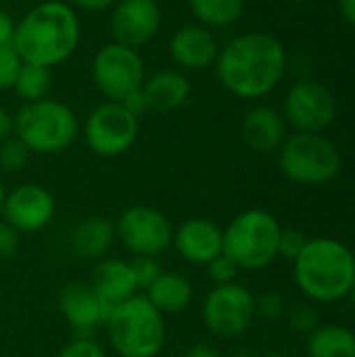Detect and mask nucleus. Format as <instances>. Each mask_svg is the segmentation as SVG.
<instances>
[{
	"label": "nucleus",
	"instance_id": "cd10ccee",
	"mask_svg": "<svg viewBox=\"0 0 355 357\" xmlns=\"http://www.w3.org/2000/svg\"><path fill=\"white\" fill-rule=\"evenodd\" d=\"M130 261H132V268H134V274L142 293L163 274L159 257H132Z\"/></svg>",
	"mask_w": 355,
	"mask_h": 357
},
{
	"label": "nucleus",
	"instance_id": "c9c22d12",
	"mask_svg": "<svg viewBox=\"0 0 355 357\" xmlns=\"http://www.w3.org/2000/svg\"><path fill=\"white\" fill-rule=\"evenodd\" d=\"M117 0H67V4L71 8H80V10H86V13H103V10H109L113 8Z\"/></svg>",
	"mask_w": 355,
	"mask_h": 357
},
{
	"label": "nucleus",
	"instance_id": "5701e85b",
	"mask_svg": "<svg viewBox=\"0 0 355 357\" xmlns=\"http://www.w3.org/2000/svg\"><path fill=\"white\" fill-rule=\"evenodd\" d=\"M305 349L310 357H355V333L339 324L318 326Z\"/></svg>",
	"mask_w": 355,
	"mask_h": 357
},
{
	"label": "nucleus",
	"instance_id": "473e14b6",
	"mask_svg": "<svg viewBox=\"0 0 355 357\" xmlns=\"http://www.w3.org/2000/svg\"><path fill=\"white\" fill-rule=\"evenodd\" d=\"M205 268L209 270V278L213 280V284H230V282H236V276L241 272L239 266L230 257H226L224 253L218 255L213 261H209Z\"/></svg>",
	"mask_w": 355,
	"mask_h": 357
},
{
	"label": "nucleus",
	"instance_id": "39448f33",
	"mask_svg": "<svg viewBox=\"0 0 355 357\" xmlns=\"http://www.w3.org/2000/svg\"><path fill=\"white\" fill-rule=\"evenodd\" d=\"M15 136L29 153L59 155L77 140L80 119L69 105L50 96L36 102H23L15 113Z\"/></svg>",
	"mask_w": 355,
	"mask_h": 357
},
{
	"label": "nucleus",
	"instance_id": "20e7f679",
	"mask_svg": "<svg viewBox=\"0 0 355 357\" xmlns=\"http://www.w3.org/2000/svg\"><path fill=\"white\" fill-rule=\"evenodd\" d=\"M103 328L119 357H157L167 341L165 316L142 293L109 310Z\"/></svg>",
	"mask_w": 355,
	"mask_h": 357
},
{
	"label": "nucleus",
	"instance_id": "a878e982",
	"mask_svg": "<svg viewBox=\"0 0 355 357\" xmlns=\"http://www.w3.org/2000/svg\"><path fill=\"white\" fill-rule=\"evenodd\" d=\"M29 157H31L29 149L17 136H10L8 140L0 142V172L17 174L25 169V165L29 163Z\"/></svg>",
	"mask_w": 355,
	"mask_h": 357
},
{
	"label": "nucleus",
	"instance_id": "9d476101",
	"mask_svg": "<svg viewBox=\"0 0 355 357\" xmlns=\"http://www.w3.org/2000/svg\"><path fill=\"white\" fill-rule=\"evenodd\" d=\"M205 328L218 339H239L255 320V295L239 284H216L201 307Z\"/></svg>",
	"mask_w": 355,
	"mask_h": 357
},
{
	"label": "nucleus",
	"instance_id": "dca6fc26",
	"mask_svg": "<svg viewBox=\"0 0 355 357\" xmlns=\"http://www.w3.org/2000/svg\"><path fill=\"white\" fill-rule=\"evenodd\" d=\"M169 54L172 61L180 67V71H201L216 65L220 44L213 29L199 23H190L174 31L169 40Z\"/></svg>",
	"mask_w": 355,
	"mask_h": 357
},
{
	"label": "nucleus",
	"instance_id": "ddd939ff",
	"mask_svg": "<svg viewBox=\"0 0 355 357\" xmlns=\"http://www.w3.org/2000/svg\"><path fill=\"white\" fill-rule=\"evenodd\" d=\"M56 213V201L52 192L36 182H25L6 190L2 220L8 222L19 234H33L52 222Z\"/></svg>",
	"mask_w": 355,
	"mask_h": 357
},
{
	"label": "nucleus",
	"instance_id": "7ed1b4c3",
	"mask_svg": "<svg viewBox=\"0 0 355 357\" xmlns=\"http://www.w3.org/2000/svg\"><path fill=\"white\" fill-rule=\"evenodd\" d=\"M299 291L314 303H335L349 297L355 280L354 251L328 236L308 241L303 253L293 261Z\"/></svg>",
	"mask_w": 355,
	"mask_h": 357
},
{
	"label": "nucleus",
	"instance_id": "72a5a7b5",
	"mask_svg": "<svg viewBox=\"0 0 355 357\" xmlns=\"http://www.w3.org/2000/svg\"><path fill=\"white\" fill-rule=\"evenodd\" d=\"M19 232L0 218V259H8L19 251Z\"/></svg>",
	"mask_w": 355,
	"mask_h": 357
},
{
	"label": "nucleus",
	"instance_id": "58836bf2",
	"mask_svg": "<svg viewBox=\"0 0 355 357\" xmlns=\"http://www.w3.org/2000/svg\"><path fill=\"white\" fill-rule=\"evenodd\" d=\"M339 10L343 19L355 29V0H339Z\"/></svg>",
	"mask_w": 355,
	"mask_h": 357
},
{
	"label": "nucleus",
	"instance_id": "f03ea898",
	"mask_svg": "<svg viewBox=\"0 0 355 357\" xmlns=\"http://www.w3.org/2000/svg\"><path fill=\"white\" fill-rule=\"evenodd\" d=\"M82 40L75 8L63 0H40L17 23L13 48L21 63L56 67L71 59Z\"/></svg>",
	"mask_w": 355,
	"mask_h": 357
},
{
	"label": "nucleus",
	"instance_id": "c756f323",
	"mask_svg": "<svg viewBox=\"0 0 355 357\" xmlns=\"http://www.w3.org/2000/svg\"><path fill=\"white\" fill-rule=\"evenodd\" d=\"M308 241L310 238H305V234L299 230H293V228L282 230L280 238H278V257H282L287 261H295L303 253Z\"/></svg>",
	"mask_w": 355,
	"mask_h": 357
},
{
	"label": "nucleus",
	"instance_id": "79ce46f5",
	"mask_svg": "<svg viewBox=\"0 0 355 357\" xmlns=\"http://www.w3.org/2000/svg\"><path fill=\"white\" fill-rule=\"evenodd\" d=\"M349 297H352V301H354V305H355V280H354V287H352V293H349Z\"/></svg>",
	"mask_w": 355,
	"mask_h": 357
},
{
	"label": "nucleus",
	"instance_id": "f8f14e48",
	"mask_svg": "<svg viewBox=\"0 0 355 357\" xmlns=\"http://www.w3.org/2000/svg\"><path fill=\"white\" fill-rule=\"evenodd\" d=\"M337 117L335 94L320 82H297L285 98V119L299 132L320 134Z\"/></svg>",
	"mask_w": 355,
	"mask_h": 357
},
{
	"label": "nucleus",
	"instance_id": "2f4dec72",
	"mask_svg": "<svg viewBox=\"0 0 355 357\" xmlns=\"http://www.w3.org/2000/svg\"><path fill=\"white\" fill-rule=\"evenodd\" d=\"M289 322L291 328L299 335H312L318 326H320V318L318 312L312 305H297L289 312Z\"/></svg>",
	"mask_w": 355,
	"mask_h": 357
},
{
	"label": "nucleus",
	"instance_id": "c03bdc74",
	"mask_svg": "<svg viewBox=\"0 0 355 357\" xmlns=\"http://www.w3.org/2000/svg\"><path fill=\"white\" fill-rule=\"evenodd\" d=\"M354 199H355V186H354Z\"/></svg>",
	"mask_w": 355,
	"mask_h": 357
},
{
	"label": "nucleus",
	"instance_id": "aec40b11",
	"mask_svg": "<svg viewBox=\"0 0 355 357\" xmlns=\"http://www.w3.org/2000/svg\"><path fill=\"white\" fill-rule=\"evenodd\" d=\"M142 92L146 96L151 111L172 113V111L182 109L188 102L192 86H190V79L184 75V71L163 69L144 79Z\"/></svg>",
	"mask_w": 355,
	"mask_h": 357
},
{
	"label": "nucleus",
	"instance_id": "412c9836",
	"mask_svg": "<svg viewBox=\"0 0 355 357\" xmlns=\"http://www.w3.org/2000/svg\"><path fill=\"white\" fill-rule=\"evenodd\" d=\"M117 243L115 238V222L103 215L84 218L71 234V249L77 257L88 261H98L107 257L111 247Z\"/></svg>",
	"mask_w": 355,
	"mask_h": 357
},
{
	"label": "nucleus",
	"instance_id": "e433bc0d",
	"mask_svg": "<svg viewBox=\"0 0 355 357\" xmlns=\"http://www.w3.org/2000/svg\"><path fill=\"white\" fill-rule=\"evenodd\" d=\"M15 136V115L0 105V142Z\"/></svg>",
	"mask_w": 355,
	"mask_h": 357
},
{
	"label": "nucleus",
	"instance_id": "a211bd4d",
	"mask_svg": "<svg viewBox=\"0 0 355 357\" xmlns=\"http://www.w3.org/2000/svg\"><path fill=\"white\" fill-rule=\"evenodd\" d=\"M94 293L103 301V305L113 310L115 305L140 295V287L132 268V261L119 259V257H103L96 261L92 280H90Z\"/></svg>",
	"mask_w": 355,
	"mask_h": 357
},
{
	"label": "nucleus",
	"instance_id": "7c9ffc66",
	"mask_svg": "<svg viewBox=\"0 0 355 357\" xmlns=\"http://www.w3.org/2000/svg\"><path fill=\"white\" fill-rule=\"evenodd\" d=\"M21 59L13 46H0V92L13 90L15 77L19 73Z\"/></svg>",
	"mask_w": 355,
	"mask_h": 357
},
{
	"label": "nucleus",
	"instance_id": "2eb2a0df",
	"mask_svg": "<svg viewBox=\"0 0 355 357\" xmlns=\"http://www.w3.org/2000/svg\"><path fill=\"white\" fill-rule=\"evenodd\" d=\"M224 232L207 218H188L174 228L172 249L180 259L192 266H207L222 255Z\"/></svg>",
	"mask_w": 355,
	"mask_h": 357
},
{
	"label": "nucleus",
	"instance_id": "c85d7f7f",
	"mask_svg": "<svg viewBox=\"0 0 355 357\" xmlns=\"http://www.w3.org/2000/svg\"><path fill=\"white\" fill-rule=\"evenodd\" d=\"M287 314V301L280 293H264L262 297H255V316L264 320H280Z\"/></svg>",
	"mask_w": 355,
	"mask_h": 357
},
{
	"label": "nucleus",
	"instance_id": "1a4fd4ad",
	"mask_svg": "<svg viewBox=\"0 0 355 357\" xmlns=\"http://www.w3.org/2000/svg\"><path fill=\"white\" fill-rule=\"evenodd\" d=\"M138 134L140 119L115 100H105L94 107L84 126L88 149L103 159L128 153L138 140Z\"/></svg>",
	"mask_w": 355,
	"mask_h": 357
},
{
	"label": "nucleus",
	"instance_id": "4c0bfd02",
	"mask_svg": "<svg viewBox=\"0 0 355 357\" xmlns=\"http://www.w3.org/2000/svg\"><path fill=\"white\" fill-rule=\"evenodd\" d=\"M184 357H222L220 351L209 345V343H195L192 347H188V351L184 354Z\"/></svg>",
	"mask_w": 355,
	"mask_h": 357
},
{
	"label": "nucleus",
	"instance_id": "4468645a",
	"mask_svg": "<svg viewBox=\"0 0 355 357\" xmlns=\"http://www.w3.org/2000/svg\"><path fill=\"white\" fill-rule=\"evenodd\" d=\"M161 29V8L157 0H117L111 8L109 31L113 42L130 48L149 44Z\"/></svg>",
	"mask_w": 355,
	"mask_h": 357
},
{
	"label": "nucleus",
	"instance_id": "ea45409f",
	"mask_svg": "<svg viewBox=\"0 0 355 357\" xmlns=\"http://www.w3.org/2000/svg\"><path fill=\"white\" fill-rule=\"evenodd\" d=\"M4 197H6V188L0 180V218H2V207H4Z\"/></svg>",
	"mask_w": 355,
	"mask_h": 357
},
{
	"label": "nucleus",
	"instance_id": "f3484780",
	"mask_svg": "<svg viewBox=\"0 0 355 357\" xmlns=\"http://www.w3.org/2000/svg\"><path fill=\"white\" fill-rule=\"evenodd\" d=\"M59 310L65 322L77 335L86 337H92V333L100 328L107 318V307L94 293L92 284L84 280H71L63 284L59 293Z\"/></svg>",
	"mask_w": 355,
	"mask_h": 357
},
{
	"label": "nucleus",
	"instance_id": "f257e3e1",
	"mask_svg": "<svg viewBox=\"0 0 355 357\" xmlns=\"http://www.w3.org/2000/svg\"><path fill=\"white\" fill-rule=\"evenodd\" d=\"M218 82L232 96L253 100L270 94L285 77L287 50L266 31H247L220 48L216 61Z\"/></svg>",
	"mask_w": 355,
	"mask_h": 357
},
{
	"label": "nucleus",
	"instance_id": "37998d69",
	"mask_svg": "<svg viewBox=\"0 0 355 357\" xmlns=\"http://www.w3.org/2000/svg\"><path fill=\"white\" fill-rule=\"evenodd\" d=\"M293 2H310V0H293Z\"/></svg>",
	"mask_w": 355,
	"mask_h": 357
},
{
	"label": "nucleus",
	"instance_id": "393cba45",
	"mask_svg": "<svg viewBox=\"0 0 355 357\" xmlns=\"http://www.w3.org/2000/svg\"><path fill=\"white\" fill-rule=\"evenodd\" d=\"M50 88H52V69L31 63H21L13 90L23 102H36L48 98Z\"/></svg>",
	"mask_w": 355,
	"mask_h": 357
},
{
	"label": "nucleus",
	"instance_id": "f704fd0d",
	"mask_svg": "<svg viewBox=\"0 0 355 357\" xmlns=\"http://www.w3.org/2000/svg\"><path fill=\"white\" fill-rule=\"evenodd\" d=\"M17 21L6 8H0V46H13Z\"/></svg>",
	"mask_w": 355,
	"mask_h": 357
},
{
	"label": "nucleus",
	"instance_id": "4be33fe9",
	"mask_svg": "<svg viewBox=\"0 0 355 357\" xmlns=\"http://www.w3.org/2000/svg\"><path fill=\"white\" fill-rule=\"evenodd\" d=\"M155 310H159L163 316H176L182 314L195 297L192 282L178 272H165L142 293Z\"/></svg>",
	"mask_w": 355,
	"mask_h": 357
},
{
	"label": "nucleus",
	"instance_id": "0eeeda50",
	"mask_svg": "<svg viewBox=\"0 0 355 357\" xmlns=\"http://www.w3.org/2000/svg\"><path fill=\"white\" fill-rule=\"evenodd\" d=\"M278 165L285 178L301 186L331 182L341 169L339 149L322 134L297 132L278 149Z\"/></svg>",
	"mask_w": 355,
	"mask_h": 357
},
{
	"label": "nucleus",
	"instance_id": "423d86ee",
	"mask_svg": "<svg viewBox=\"0 0 355 357\" xmlns=\"http://www.w3.org/2000/svg\"><path fill=\"white\" fill-rule=\"evenodd\" d=\"M224 245L222 253L230 257L239 270L257 272L278 259V220L264 209H247L239 213L222 230Z\"/></svg>",
	"mask_w": 355,
	"mask_h": 357
},
{
	"label": "nucleus",
	"instance_id": "a19ab883",
	"mask_svg": "<svg viewBox=\"0 0 355 357\" xmlns=\"http://www.w3.org/2000/svg\"><path fill=\"white\" fill-rule=\"evenodd\" d=\"M262 357H291V356H287V354H266V356H262Z\"/></svg>",
	"mask_w": 355,
	"mask_h": 357
},
{
	"label": "nucleus",
	"instance_id": "6e6552de",
	"mask_svg": "<svg viewBox=\"0 0 355 357\" xmlns=\"http://www.w3.org/2000/svg\"><path fill=\"white\" fill-rule=\"evenodd\" d=\"M92 79L107 100L123 102L142 88L146 79L144 61L136 48L109 42L100 46L92 59Z\"/></svg>",
	"mask_w": 355,
	"mask_h": 357
},
{
	"label": "nucleus",
	"instance_id": "b1692460",
	"mask_svg": "<svg viewBox=\"0 0 355 357\" xmlns=\"http://www.w3.org/2000/svg\"><path fill=\"white\" fill-rule=\"evenodd\" d=\"M245 2L247 0H186L197 23L209 29L234 25L245 10Z\"/></svg>",
	"mask_w": 355,
	"mask_h": 357
},
{
	"label": "nucleus",
	"instance_id": "9b49d317",
	"mask_svg": "<svg viewBox=\"0 0 355 357\" xmlns=\"http://www.w3.org/2000/svg\"><path fill=\"white\" fill-rule=\"evenodd\" d=\"M174 226L155 207L134 205L115 220L117 243L134 257H159L172 247Z\"/></svg>",
	"mask_w": 355,
	"mask_h": 357
},
{
	"label": "nucleus",
	"instance_id": "bb28decb",
	"mask_svg": "<svg viewBox=\"0 0 355 357\" xmlns=\"http://www.w3.org/2000/svg\"><path fill=\"white\" fill-rule=\"evenodd\" d=\"M56 357H109L107 349L94 339V337H86V335H77L75 339H71L69 343H65L61 347V351Z\"/></svg>",
	"mask_w": 355,
	"mask_h": 357
},
{
	"label": "nucleus",
	"instance_id": "6ab92c4d",
	"mask_svg": "<svg viewBox=\"0 0 355 357\" xmlns=\"http://www.w3.org/2000/svg\"><path fill=\"white\" fill-rule=\"evenodd\" d=\"M241 132L255 153H274L287 140V119L272 107H253L245 113Z\"/></svg>",
	"mask_w": 355,
	"mask_h": 357
}]
</instances>
